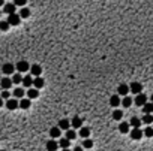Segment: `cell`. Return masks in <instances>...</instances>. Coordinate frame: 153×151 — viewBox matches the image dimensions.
<instances>
[{
  "label": "cell",
  "instance_id": "obj_1",
  "mask_svg": "<svg viewBox=\"0 0 153 151\" xmlns=\"http://www.w3.org/2000/svg\"><path fill=\"white\" fill-rule=\"evenodd\" d=\"M15 66H17V70H18L20 73H21V72H29V70H30V67H32L26 60H20Z\"/></svg>",
  "mask_w": 153,
  "mask_h": 151
},
{
  "label": "cell",
  "instance_id": "obj_2",
  "mask_svg": "<svg viewBox=\"0 0 153 151\" xmlns=\"http://www.w3.org/2000/svg\"><path fill=\"white\" fill-rule=\"evenodd\" d=\"M6 21L11 24V26H18L20 21H21V17H20V14H11V15H8Z\"/></svg>",
  "mask_w": 153,
  "mask_h": 151
},
{
  "label": "cell",
  "instance_id": "obj_3",
  "mask_svg": "<svg viewBox=\"0 0 153 151\" xmlns=\"http://www.w3.org/2000/svg\"><path fill=\"white\" fill-rule=\"evenodd\" d=\"M17 69V66H14L12 63H5L3 66H2V72L6 75V77H8V75H12V72Z\"/></svg>",
  "mask_w": 153,
  "mask_h": 151
},
{
  "label": "cell",
  "instance_id": "obj_4",
  "mask_svg": "<svg viewBox=\"0 0 153 151\" xmlns=\"http://www.w3.org/2000/svg\"><path fill=\"white\" fill-rule=\"evenodd\" d=\"M41 73H42V67L39 64H32V67H30V75L32 77L38 78V77H41Z\"/></svg>",
  "mask_w": 153,
  "mask_h": 151
},
{
  "label": "cell",
  "instance_id": "obj_5",
  "mask_svg": "<svg viewBox=\"0 0 153 151\" xmlns=\"http://www.w3.org/2000/svg\"><path fill=\"white\" fill-rule=\"evenodd\" d=\"M6 108L11 109V111H14V109L20 108V102H18L17 99H9V100H6Z\"/></svg>",
  "mask_w": 153,
  "mask_h": 151
},
{
  "label": "cell",
  "instance_id": "obj_6",
  "mask_svg": "<svg viewBox=\"0 0 153 151\" xmlns=\"http://www.w3.org/2000/svg\"><path fill=\"white\" fill-rule=\"evenodd\" d=\"M143 135H144V130H141V129H132V130H131V138L135 139V141L141 139Z\"/></svg>",
  "mask_w": 153,
  "mask_h": 151
},
{
  "label": "cell",
  "instance_id": "obj_7",
  "mask_svg": "<svg viewBox=\"0 0 153 151\" xmlns=\"http://www.w3.org/2000/svg\"><path fill=\"white\" fill-rule=\"evenodd\" d=\"M12 84H14V81H12V78H8V77H5V78H2V88L3 90H9L11 87H12Z\"/></svg>",
  "mask_w": 153,
  "mask_h": 151
},
{
  "label": "cell",
  "instance_id": "obj_8",
  "mask_svg": "<svg viewBox=\"0 0 153 151\" xmlns=\"http://www.w3.org/2000/svg\"><path fill=\"white\" fill-rule=\"evenodd\" d=\"M33 81H35V77H32V75H26L24 79H23V84L26 88H32L33 87Z\"/></svg>",
  "mask_w": 153,
  "mask_h": 151
},
{
  "label": "cell",
  "instance_id": "obj_9",
  "mask_svg": "<svg viewBox=\"0 0 153 151\" xmlns=\"http://www.w3.org/2000/svg\"><path fill=\"white\" fill-rule=\"evenodd\" d=\"M147 103V97L144 96V94H137V97H135V105H138V106H144Z\"/></svg>",
  "mask_w": 153,
  "mask_h": 151
},
{
  "label": "cell",
  "instance_id": "obj_10",
  "mask_svg": "<svg viewBox=\"0 0 153 151\" xmlns=\"http://www.w3.org/2000/svg\"><path fill=\"white\" fill-rule=\"evenodd\" d=\"M129 88H131V91H132L134 94H140L141 90H143V85L140 82H132V84L129 85Z\"/></svg>",
  "mask_w": 153,
  "mask_h": 151
},
{
  "label": "cell",
  "instance_id": "obj_11",
  "mask_svg": "<svg viewBox=\"0 0 153 151\" xmlns=\"http://www.w3.org/2000/svg\"><path fill=\"white\" fill-rule=\"evenodd\" d=\"M15 8H17V5H15V3H6V5L3 6V12H5V14H8V15L15 14Z\"/></svg>",
  "mask_w": 153,
  "mask_h": 151
},
{
  "label": "cell",
  "instance_id": "obj_12",
  "mask_svg": "<svg viewBox=\"0 0 153 151\" xmlns=\"http://www.w3.org/2000/svg\"><path fill=\"white\" fill-rule=\"evenodd\" d=\"M12 94L15 96V99H24V96H27V93H24V88H21V87H17Z\"/></svg>",
  "mask_w": 153,
  "mask_h": 151
},
{
  "label": "cell",
  "instance_id": "obj_13",
  "mask_svg": "<svg viewBox=\"0 0 153 151\" xmlns=\"http://www.w3.org/2000/svg\"><path fill=\"white\" fill-rule=\"evenodd\" d=\"M59 127H60L62 130H69V127H71V120H66V118L60 120V121H59Z\"/></svg>",
  "mask_w": 153,
  "mask_h": 151
},
{
  "label": "cell",
  "instance_id": "obj_14",
  "mask_svg": "<svg viewBox=\"0 0 153 151\" xmlns=\"http://www.w3.org/2000/svg\"><path fill=\"white\" fill-rule=\"evenodd\" d=\"M71 124H72L74 129H81V127H83V120H81L80 117H74V118L71 120Z\"/></svg>",
  "mask_w": 153,
  "mask_h": 151
},
{
  "label": "cell",
  "instance_id": "obj_15",
  "mask_svg": "<svg viewBox=\"0 0 153 151\" xmlns=\"http://www.w3.org/2000/svg\"><path fill=\"white\" fill-rule=\"evenodd\" d=\"M117 91H119V96H128V93L131 91V88L126 84H120L119 88H117Z\"/></svg>",
  "mask_w": 153,
  "mask_h": 151
},
{
  "label": "cell",
  "instance_id": "obj_16",
  "mask_svg": "<svg viewBox=\"0 0 153 151\" xmlns=\"http://www.w3.org/2000/svg\"><path fill=\"white\" fill-rule=\"evenodd\" d=\"M30 105H32V102H30L29 97H24V99L20 100V108H21V109H29Z\"/></svg>",
  "mask_w": 153,
  "mask_h": 151
},
{
  "label": "cell",
  "instance_id": "obj_17",
  "mask_svg": "<svg viewBox=\"0 0 153 151\" xmlns=\"http://www.w3.org/2000/svg\"><path fill=\"white\" fill-rule=\"evenodd\" d=\"M120 96H111L110 97V105L113 106V108H119L120 106Z\"/></svg>",
  "mask_w": 153,
  "mask_h": 151
},
{
  "label": "cell",
  "instance_id": "obj_18",
  "mask_svg": "<svg viewBox=\"0 0 153 151\" xmlns=\"http://www.w3.org/2000/svg\"><path fill=\"white\" fill-rule=\"evenodd\" d=\"M39 96V90L38 88H35V87H32V88H29L27 90V97L32 100V99H36Z\"/></svg>",
  "mask_w": 153,
  "mask_h": 151
},
{
  "label": "cell",
  "instance_id": "obj_19",
  "mask_svg": "<svg viewBox=\"0 0 153 151\" xmlns=\"http://www.w3.org/2000/svg\"><path fill=\"white\" fill-rule=\"evenodd\" d=\"M59 147H60V145H59V142H57V141H54V139H51V141H48V142H47V150H48V151H56Z\"/></svg>",
  "mask_w": 153,
  "mask_h": 151
},
{
  "label": "cell",
  "instance_id": "obj_20",
  "mask_svg": "<svg viewBox=\"0 0 153 151\" xmlns=\"http://www.w3.org/2000/svg\"><path fill=\"white\" fill-rule=\"evenodd\" d=\"M131 124L129 123H120V126H119V132L120 133H131Z\"/></svg>",
  "mask_w": 153,
  "mask_h": 151
},
{
  "label": "cell",
  "instance_id": "obj_21",
  "mask_svg": "<svg viewBox=\"0 0 153 151\" xmlns=\"http://www.w3.org/2000/svg\"><path fill=\"white\" fill-rule=\"evenodd\" d=\"M141 123H143V120H140V118H137V117H132L131 118V126H132V129H140V126H141Z\"/></svg>",
  "mask_w": 153,
  "mask_h": 151
},
{
  "label": "cell",
  "instance_id": "obj_22",
  "mask_svg": "<svg viewBox=\"0 0 153 151\" xmlns=\"http://www.w3.org/2000/svg\"><path fill=\"white\" fill-rule=\"evenodd\" d=\"M44 85H45V81H44V78H41V77H38V78H35V81H33V87L35 88H42Z\"/></svg>",
  "mask_w": 153,
  "mask_h": 151
},
{
  "label": "cell",
  "instance_id": "obj_23",
  "mask_svg": "<svg viewBox=\"0 0 153 151\" xmlns=\"http://www.w3.org/2000/svg\"><path fill=\"white\" fill-rule=\"evenodd\" d=\"M60 133H62V129L59 127V126H56V127H53V129L50 130V135H51V138H53V139L60 138Z\"/></svg>",
  "mask_w": 153,
  "mask_h": 151
},
{
  "label": "cell",
  "instance_id": "obj_24",
  "mask_svg": "<svg viewBox=\"0 0 153 151\" xmlns=\"http://www.w3.org/2000/svg\"><path fill=\"white\" fill-rule=\"evenodd\" d=\"M80 136L83 138V139H87L90 136V129L89 127H81L80 129Z\"/></svg>",
  "mask_w": 153,
  "mask_h": 151
},
{
  "label": "cell",
  "instance_id": "obj_25",
  "mask_svg": "<svg viewBox=\"0 0 153 151\" xmlns=\"http://www.w3.org/2000/svg\"><path fill=\"white\" fill-rule=\"evenodd\" d=\"M23 79H24V77H23V75H21L20 72H18V73H15L14 77H12L14 84H23Z\"/></svg>",
  "mask_w": 153,
  "mask_h": 151
},
{
  "label": "cell",
  "instance_id": "obj_26",
  "mask_svg": "<svg viewBox=\"0 0 153 151\" xmlns=\"http://www.w3.org/2000/svg\"><path fill=\"white\" fill-rule=\"evenodd\" d=\"M59 145H60V148H63V150H66V148H69V145H71V141H69L68 138H63V139H60Z\"/></svg>",
  "mask_w": 153,
  "mask_h": 151
},
{
  "label": "cell",
  "instance_id": "obj_27",
  "mask_svg": "<svg viewBox=\"0 0 153 151\" xmlns=\"http://www.w3.org/2000/svg\"><path fill=\"white\" fill-rule=\"evenodd\" d=\"M152 112H153V103H152V102H150V103L147 102V103L143 106V114H152Z\"/></svg>",
  "mask_w": 153,
  "mask_h": 151
},
{
  "label": "cell",
  "instance_id": "obj_28",
  "mask_svg": "<svg viewBox=\"0 0 153 151\" xmlns=\"http://www.w3.org/2000/svg\"><path fill=\"white\" fill-rule=\"evenodd\" d=\"M20 17H21V18H29V17H30V9H29V8H21Z\"/></svg>",
  "mask_w": 153,
  "mask_h": 151
},
{
  "label": "cell",
  "instance_id": "obj_29",
  "mask_svg": "<svg viewBox=\"0 0 153 151\" xmlns=\"http://www.w3.org/2000/svg\"><path fill=\"white\" fill-rule=\"evenodd\" d=\"M122 105H123L125 108H129L131 105H132V99H131L129 96H125L123 100H122Z\"/></svg>",
  "mask_w": 153,
  "mask_h": 151
},
{
  "label": "cell",
  "instance_id": "obj_30",
  "mask_svg": "<svg viewBox=\"0 0 153 151\" xmlns=\"http://www.w3.org/2000/svg\"><path fill=\"white\" fill-rule=\"evenodd\" d=\"M143 123L152 124V123H153V115H152V114H144V115H143Z\"/></svg>",
  "mask_w": 153,
  "mask_h": 151
},
{
  "label": "cell",
  "instance_id": "obj_31",
  "mask_svg": "<svg viewBox=\"0 0 153 151\" xmlns=\"http://www.w3.org/2000/svg\"><path fill=\"white\" fill-rule=\"evenodd\" d=\"M83 147H84L86 150H90V148L93 147V141H92V139H89V138H87V139H84V142H83Z\"/></svg>",
  "mask_w": 153,
  "mask_h": 151
},
{
  "label": "cell",
  "instance_id": "obj_32",
  "mask_svg": "<svg viewBox=\"0 0 153 151\" xmlns=\"http://www.w3.org/2000/svg\"><path fill=\"white\" fill-rule=\"evenodd\" d=\"M122 117H123V112H122L120 109H116V111L113 112V118H114V120H119V121H120Z\"/></svg>",
  "mask_w": 153,
  "mask_h": 151
},
{
  "label": "cell",
  "instance_id": "obj_33",
  "mask_svg": "<svg viewBox=\"0 0 153 151\" xmlns=\"http://www.w3.org/2000/svg\"><path fill=\"white\" fill-rule=\"evenodd\" d=\"M66 138H68L69 141H74V139L77 138V133H75L74 130H71V129H69V130H66Z\"/></svg>",
  "mask_w": 153,
  "mask_h": 151
},
{
  "label": "cell",
  "instance_id": "obj_34",
  "mask_svg": "<svg viewBox=\"0 0 153 151\" xmlns=\"http://www.w3.org/2000/svg\"><path fill=\"white\" fill-rule=\"evenodd\" d=\"M144 136L152 138V136H153V127H146V129H144Z\"/></svg>",
  "mask_w": 153,
  "mask_h": 151
},
{
  "label": "cell",
  "instance_id": "obj_35",
  "mask_svg": "<svg viewBox=\"0 0 153 151\" xmlns=\"http://www.w3.org/2000/svg\"><path fill=\"white\" fill-rule=\"evenodd\" d=\"M9 26H11V24H9L8 21H2V22H0V29H2L3 32H6V30L9 29Z\"/></svg>",
  "mask_w": 153,
  "mask_h": 151
},
{
  "label": "cell",
  "instance_id": "obj_36",
  "mask_svg": "<svg viewBox=\"0 0 153 151\" xmlns=\"http://www.w3.org/2000/svg\"><path fill=\"white\" fill-rule=\"evenodd\" d=\"M26 2H27V0H14V3H15L17 6H21V8H24Z\"/></svg>",
  "mask_w": 153,
  "mask_h": 151
},
{
  "label": "cell",
  "instance_id": "obj_37",
  "mask_svg": "<svg viewBox=\"0 0 153 151\" xmlns=\"http://www.w3.org/2000/svg\"><path fill=\"white\" fill-rule=\"evenodd\" d=\"M9 96H11V94H9V91H8V90H3V91H2V99L9 100Z\"/></svg>",
  "mask_w": 153,
  "mask_h": 151
},
{
  "label": "cell",
  "instance_id": "obj_38",
  "mask_svg": "<svg viewBox=\"0 0 153 151\" xmlns=\"http://www.w3.org/2000/svg\"><path fill=\"white\" fill-rule=\"evenodd\" d=\"M74 151H84V150H83V147H75Z\"/></svg>",
  "mask_w": 153,
  "mask_h": 151
},
{
  "label": "cell",
  "instance_id": "obj_39",
  "mask_svg": "<svg viewBox=\"0 0 153 151\" xmlns=\"http://www.w3.org/2000/svg\"><path fill=\"white\" fill-rule=\"evenodd\" d=\"M62 151H71V150H69V148H66V150H62Z\"/></svg>",
  "mask_w": 153,
  "mask_h": 151
},
{
  "label": "cell",
  "instance_id": "obj_40",
  "mask_svg": "<svg viewBox=\"0 0 153 151\" xmlns=\"http://www.w3.org/2000/svg\"><path fill=\"white\" fill-rule=\"evenodd\" d=\"M152 103H153V94H152Z\"/></svg>",
  "mask_w": 153,
  "mask_h": 151
},
{
  "label": "cell",
  "instance_id": "obj_41",
  "mask_svg": "<svg viewBox=\"0 0 153 151\" xmlns=\"http://www.w3.org/2000/svg\"><path fill=\"white\" fill-rule=\"evenodd\" d=\"M87 151H90V150H87Z\"/></svg>",
  "mask_w": 153,
  "mask_h": 151
},
{
  "label": "cell",
  "instance_id": "obj_42",
  "mask_svg": "<svg viewBox=\"0 0 153 151\" xmlns=\"http://www.w3.org/2000/svg\"><path fill=\"white\" fill-rule=\"evenodd\" d=\"M2 151H5V150H2Z\"/></svg>",
  "mask_w": 153,
  "mask_h": 151
}]
</instances>
